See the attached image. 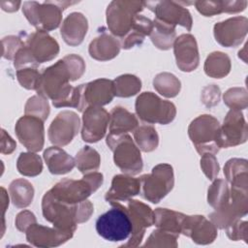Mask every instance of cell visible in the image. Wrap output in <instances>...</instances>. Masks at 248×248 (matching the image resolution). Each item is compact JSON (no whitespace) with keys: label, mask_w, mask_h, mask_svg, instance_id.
<instances>
[{"label":"cell","mask_w":248,"mask_h":248,"mask_svg":"<svg viewBox=\"0 0 248 248\" xmlns=\"http://www.w3.org/2000/svg\"><path fill=\"white\" fill-rule=\"evenodd\" d=\"M72 74L73 81L81 78L85 72V63L81 56L77 54H68L63 57Z\"/></svg>","instance_id":"47"},{"label":"cell","mask_w":248,"mask_h":248,"mask_svg":"<svg viewBox=\"0 0 248 248\" xmlns=\"http://www.w3.org/2000/svg\"><path fill=\"white\" fill-rule=\"evenodd\" d=\"M188 135L199 154L217 153L220 149V123L209 114L195 118L188 127Z\"/></svg>","instance_id":"7"},{"label":"cell","mask_w":248,"mask_h":248,"mask_svg":"<svg viewBox=\"0 0 248 248\" xmlns=\"http://www.w3.org/2000/svg\"><path fill=\"white\" fill-rule=\"evenodd\" d=\"M1 201H2V202H1L2 203V209H3L2 210L3 211L2 217H3V223H4V214H5L6 209L9 206V196H8V194H7V192H6L4 187H1Z\"/></svg>","instance_id":"52"},{"label":"cell","mask_w":248,"mask_h":248,"mask_svg":"<svg viewBox=\"0 0 248 248\" xmlns=\"http://www.w3.org/2000/svg\"><path fill=\"white\" fill-rule=\"evenodd\" d=\"M9 194L13 204L17 208H24L31 204L34 197V188L32 184L24 179L18 178L11 182Z\"/></svg>","instance_id":"31"},{"label":"cell","mask_w":248,"mask_h":248,"mask_svg":"<svg viewBox=\"0 0 248 248\" xmlns=\"http://www.w3.org/2000/svg\"><path fill=\"white\" fill-rule=\"evenodd\" d=\"M37 223L35 215L29 210H23L19 212L16 217V227L19 232H25L26 230L33 224Z\"/></svg>","instance_id":"49"},{"label":"cell","mask_w":248,"mask_h":248,"mask_svg":"<svg viewBox=\"0 0 248 248\" xmlns=\"http://www.w3.org/2000/svg\"><path fill=\"white\" fill-rule=\"evenodd\" d=\"M114 96L129 98L138 94L141 89L140 79L134 75L125 74L112 80Z\"/></svg>","instance_id":"34"},{"label":"cell","mask_w":248,"mask_h":248,"mask_svg":"<svg viewBox=\"0 0 248 248\" xmlns=\"http://www.w3.org/2000/svg\"><path fill=\"white\" fill-rule=\"evenodd\" d=\"M144 2L116 0L108 6L107 24L113 36L119 40L131 30L135 17L143 10Z\"/></svg>","instance_id":"10"},{"label":"cell","mask_w":248,"mask_h":248,"mask_svg":"<svg viewBox=\"0 0 248 248\" xmlns=\"http://www.w3.org/2000/svg\"><path fill=\"white\" fill-rule=\"evenodd\" d=\"M201 168L209 180H214L219 174L220 166L213 153H203L201 158Z\"/></svg>","instance_id":"45"},{"label":"cell","mask_w":248,"mask_h":248,"mask_svg":"<svg viewBox=\"0 0 248 248\" xmlns=\"http://www.w3.org/2000/svg\"><path fill=\"white\" fill-rule=\"evenodd\" d=\"M137 146L143 152H151L158 147L159 136L153 126L141 125L134 131Z\"/></svg>","instance_id":"35"},{"label":"cell","mask_w":248,"mask_h":248,"mask_svg":"<svg viewBox=\"0 0 248 248\" xmlns=\"http://www.w3.org/2000/svg\"><path fill=\"white\" fill-rule=\"evenodd\" d=\"M177 238H178L177 235L157 228V230H154L151 232V234L148 236L147 240L142 246L143 247L175 248L178 246Z\"/></svg>","instance_id":"39"},{"label":"cell","mask_w":248,"mask_h":248,"mask_svg":"<svg viewBox=\"0 0 248 248\" xmlns=\"http://www.w3.org/2000/svg\"><path fill=\"white\" fill-rule=\"evenodd\" d=\"M93 211V204L88 200L71 205L58 202L48 192L42 200V212L45 219L54 228L64 232H75L77 225L88 221Z\"/></svg>","instance_id":"1"},{"label":"cell","mask_w":248,"mask_h":248,"mask_svg":"<svg viewBox=\"0 0 248 248\" xmlns=\"http://www.w3.org/2000/svg\"><path fill=\"white\" fill-rule=\"evenodd\" d=\"M49 111L50 109L47 100L40 95L30 97L24 107V114L36 116L43 121L47 119Z\"/></svg>","instance_id":"41"},{"label":"cell","mask_w":248,"mask_h":248,"mask_svg":"<svg viewBox=\"0 0 248 248\" xmlns=\"http://www.w3.org/2000/svg\"><path fill=\"white\" fill-rule=\"evenodd\" d=\"M79 126L80 120L75 111L62 110L55 116L48 127V140L56 146H65L78 135Z\"/></svg>","instance_id":"14"},{"label":"cell","mask_w":248,"mask_h":248,"mask_svg":"<svg viewBox=\"0 0 248 248\" xmlns=\"http://www.w3.org/2000/svg\"><path fill=\"white\" fill-rule=\"evenodd\" d=\"M121 46L119 40L107 33H102L91 41L88 52L89 55L98 61H108L119 54Z\"/></svg>","instance_id":"25"},{"label":"cell","mask_w":248,"mask_h":248,"mask_svg":"<svg viewBox=\"0 0 248 248\" xmlns=\"http://www.w3.org/2000/svg\"><path fill=\"white\" fill-rule=\"evenodd\" d=\"M248 188L231 186L229 201L219 209L209 214L216 228L225 230L232 222L241 219L248 212Z\"/></svg>","instance_id":"11"},{"label":"cell","mask_w":248,"mask_h":248,"mask_svg":"<svg viewBox=\"0 0 248 248\" xmlns=\"http://www.w3.org/2000/svg\"><path fill=\"white\" fill-rule=\"evenodd\" d=\"M140 192V178H135L129 174L114 175L111 186L105 196V200L109 203L113 202H127Z\"/></svg>","instance_id":"23"},{"label":"cell","mask_w":248,"mask_h":248,"mask_svg":"<svg viewBox=\"0 0 248 248\" xmlns=\"http://www.w3.org/2000/svg\"><path fill=\"white\" fill-rule=\"evenodd\" d=\"M78 2L69 1H26L22 4V13L29 23L39 31L56 29L62 20V13L68 6Z\"/></svg>","instance_id":"4"},{"label":"cell","mask_w":248,"mask_h":248,"mask_svg":"<svg viewBox=\"0 0 248 248\" xmlns=\"http://www.w3.org/2000/svg\"><path fill=\"white\" fill-rule=\"evenodd\" d=\"M41 74L35 67L22 68L16 71V78L19 84L28 90H37Z\"/></svg>","instance_id":"42"},{"label":"cell","mask_w":248,"mask_h":248,"mask_svg":"<svg viewBox=\"0 0 248 248\" xmlns=\"http://www.w3.org/2000/svg\"><path fill=\"white\" fill-rule=\"evenodd\" d=\"M144 7H147L155 14V20L174 27L181 25L191 31L193 19L190 12L182 6V2L176 1H155L144 2Z\"/></svg>","instance_id":"12"},{"label":"cell","mask_w":248,"mask_h":248,"mask_svg":"<svg viewBox=\"0 0 248 248\" xmlns=\"http://www.w3.org/2000/svg\"><path fill=\"white\" fill-rule=\"evenodd\" d=\"M132 222L133 231L127 243L120 247H137L143 239L145 230L154 225V211L145 203L130 199L125 206Z\"/></svg>","instance_id":"13"},{"label":"cell","mask_w":248,"mask_h":248,"mask_svg":"<svg viewBox=\"0 0 248 248\" xmlns=\"http://www.w3.org/2000/svg\"><path fill=\"white\" fill-rule=\"evenodd\" d=\"M106 142L113 152L114 164L122 172L129 175H136L141 171L143 163L140 149L129 135L112 136L108 134Z\"/></svg>","instance_id":"6"},{"label":"cell","mask_w":248,"mask_h":248,"mask_svg":"<svg viewBox=\"0 0 248 248\" xmlns=\"http://www.w3.org/2000/svg\"><path fill=\"white\" fill-rule=\"evenodd\" d=\"M25 233L26 239L31 245L41 248L60 246L74 235V232L60 231L54 227L49 228L37 223L31 225Z\"/></svg>","instance_id":"22"},{"label":"cell","mask_w":248,"mask_h":248,"mask_svg":"<svg viewBox=\"0 0 248 248\" xmlns=\"http://www.w3.org/2000/svg\"><path fill=\"white\" fill-rule=\"evenodd\" d=\"M150 40L153 45L162 50H168L172 47L176 38L175 28L170 25L153 20V29L151 31Z\"/></svg>","instance_id":"32"},{"label":"cell","mask_w":248,"mask_h":248,"mask_svg":"<svg viewBox=\"0 0 248 248\" xmlns=\"http://www.w3.org/2000/svg\"><path fill=\"white\" fill-rule=\"evenodd\" d=\"M232 68L231 58L221 51L211 52L204 61L203 70L206 76L213 78H222L229 75Z\"/></svg>","instance_id":"30"},{"label":"cell","mask_w":248,"mask_h":248,"mask_svg":"<svg viewBox=\"0 0 248 248\" xmlns=\"http://www.w3.org/2000/svg\"><path fill=\"white\" fill-rule=\"evenodd\" d=\"M248 31V19L245 16H233L217 22L213 35L218 44L225 47H235L245 39Z\"/></svg>","instance_id":"18"},{"label":"cell","mask_w":248,"mask_h":248,"mask_svg":"<svg viewBox=\"0 0 248 248\" xmlns=\"http://www.w3.org/2000/svg\"><path fill=\"white\" fill-rule=\"evenodd\" d=\"M248 138L247 123L241 110L230 109L220 125V146L227 148L244 143Z\"/></svg>","instance_id":"17"},{"label":"cell","mask_w":248,"mask_h":248,"mask_svg":"<svg viewBox=\"0 0 248 248\" xmlns=\"http://www.w3.org/2000/svg\"><path fill=\"white\" fill-rule=\"evenodd\" d=\"M16 137L20 143L30 152H39L45 143L44 121L36 116H21L15 127Z\"/></svg>","instance_id":"15"},{"label":"cell","mask_w":248,"mask_h":248,"mask_svg":"<svg viewBox=\"0 0 248 248\" xmlns=\"http://www.w3.org/2000/svg\"><path fill=\"white\" fill-rule=\"evenodd\" d=\"M223 100L226 106L234 110L245 109L248 106V95L244 87H232L228 89L223 95Z\"/></svg>","instance_id":"40"},{"label":"cell","mask_w":248,"mask_h":248,"mask_svg":"<svg viewBox=\"0 0 248 248\" xmlns=\"http://www.w3.org/2000/svg\"><path fill=\"white\" fill-rule=\"evenodd\" d=\"M109 134L121 136L134 132L139 127L138 118L123 107H115L109 112Z\"/></svg>","instance_id":"27"},{"label":"cell","mask_w":248,"mask_h":248,"mask_svg":"<svg viewBox=\"0 0 248 248\" xmlns=\"http://www.w3.org/2000/svg\"><path fill=\"white\" fill-rule=\"evenodd\" d=\"M80 107L78 111L83 112L88 107H103L109 104L113 97V82L108 78H98L79 85Z\"/></svg>","instance_id":"16"},{"label":"cell","mask_w":248,"mask_h":248,"mask_svg":"<svg viewBox=\"0 0 248 248\" xmlns=\"http://www.w3.org/2000/svg\"><path fill=\"white\" fill-rule=\"evenodd\" d=\"M141 196L152 203H158L173 188V169L169 164L156 165L150 173L140 177Z\"/></svg>","instance_id":"9"},{"label":"cell","mask_w":248,"mask_h":248,"mask_svg":"<svg viewBox=\"0 0 248 248\" xmlns=\"http://www.w3.org/2000/svg\"><path fill=\"white\" fill-rule=\"evenodd\" d=\"M153 86L155 90L166 98L176 97L181 89L180 80L170 73L163 72L155 76L153 79Z\"/></svg>","instance_id":"33"},{"label":"cell","mask_w":248,"mask_h":248,"mask_svg":"<svg viewBox=\"0 0 248 248\" xmlns=\"http://www.w3.org/2000/svg\"><path fill=\"white\" fill-rule=\"evenodd\" d=\"M226 233L231 240L238 241L243 240L247 242L248 240V223L247 221H242L240 219L235 220L226 229Z\"/></svg>","instance_id":"44"},{"label":"cell","mask_w":248,"mask_h":248,"mask_svg":"<svg viewBox=\"0 0 248 248\" xmlns=\"http://www.w3.org/2000/svg\"><path fill=\"white\" fill-rule=\"evenodd\" d=\"M59 53V45L50 35L44 31H35L30 34L24 46L16 52L14 66L16 70L30 65L36 67L54 59Z\"/></svg>","instance_id":"2"},{"label":"cell","mask_w":248,"mask_h":248,"mask_svg":"<svg viewBox=\"0 0 248 248\" xmlns=\"http://www.w3.org/2000/svg\"><path fill=\"white\" fill-rule=\"evenodd\" d=\"M16 148V142L7 134V132L1 130V153L2 154H11Z\"/></svg>","instance_id":"50"},{"label":"cell","mask_w":248,"mask_h":248,"mask_svg":"<svg viewBox=\"0 0 248 248\" xmlns=\"http://www.w3.org/2000/svg\"><path fill=\"white\" fill-rule=\"evenodd\" d=\"M16 169L24 176H37L43 170L42 158L35 152H22L17 158Z\"/></svg>","instance_id":"37"},{"label":"cell","mask_w":248,"mask_h":248,"mask_svg":"<svg viewBox=\"0 0 248 248\" xmlns=\"http://www.w3.org/2000/svg\"><path fill=\"white\" fill-rule=\"evenodd\" d=\"M224 174L231 186L248 188V163L246 159L232 158L224 166Z\"/></svg>","instance_id":"29"},{"label":"cell","mask_w":248,"mask_h":248,"mask_svg":"<svg viewBox=\"0 0 248 248\" xmlns=\"http://www.w3.org/2000/svg\"><path fill=\"white\" fill-rule=\"evenodd\" d=\"M103 181L104 176L101 172L92 171L83 174L79 180L64 178L47 192L58 202L73 205L87 200L91 194L100 188Z\"/></svg>","instance_id":"3"},{"label":"cell","mask_w":248,"mask_h":248,"mask_svg":"<svg viewBox=\"0 0 248 248\" xmlns=\"http://www.w3.org/2000/svg\"><path fill=\"white\" fill-rule=\"evenodd\" d=\"M44 160L52 174H65L76 166L75 159L59 146H50L44 151Z\"/></svg>","instance_id":"26"},{"label":"cell","mask_w":248,"mask_h":248,"mask_svg":"<svg viewBox=\"0 0 248 248\" xmlns=\"http://www.w3.org/2000/svg\"><path fill=\"white\" fill-rule=\"evenodd\" d=\"M185 214L168 208H156L154 211V225L161 230L177 236L181 233L182 221Z\"/></svg>","instance_id":"28"},{"label":"cell","mask_w":248,"mask_h":248,"mask_svg":"<svg viewBox=\"0 0 248 248\" xmlns=\"http://www.w3.org/2000/svg\"><path fill=\"white\" fill-rule=\"evenodd\" d=\"M88 30V22L85 16L78 12L71 13L63 20L60 35L64 42L71 46H77L83 42Z\"/></svg>","instance_id":"24"},{"label":"cell","mask_w":248,"mask_h":248,"mask_svg":"<svg viewBox=\"0 0 248 248\" xmlns=\"http://www.w3.org/2000/svg\"><path fill=\"white\" fill-rule=\"evenodd\" d=\"M109 123V113L102 107H88L82 112L81 138L93 143L102 140Z\"/></svg>","instance_id":"19"},{"label":"cell","mask_w":248,"mask_h":248,"mask_svg":"<svg viewBox=\"0 0 248 248\" xmlns=\"http://www.w3.org/2000/svg\"><path fill=\"white\" fill-rule=\"evenodd\" d=\"M20 5H21L20 1H1L0 2V6L2 10L8 13L16 12Z\"/></svg>","instance_id":"51"},{"label":"cell","mask_w":248,"mask_h":248,"mask_svg":"<svg viewBox=\"0 0 248 248\" xmlns=\"http://www.w3.org/2000/svg\"><path fill=\"white\" fill-rule=\"evenodd\" d=\"M136 113L143 122L167 125L173 121L176 108L170 101L163 100L152 92H142L135 103Z\"/></svg>","instance_id":"8"},{"label":"cell","mask_w":248,"mask_h":248,"mask_svg":"<svg viewBox=\"0 0 248 248\" xmlns=\"http://www.w3.org/2000/svg\"><path fill=\"white\" fill-rule=\"evenodd\" d=\"M75 162L78 170L85 174L98 170L101 164V157L98 151L94 148L84 146L76 154Z\"/></svg>","instance_id":"36"},{"label":"cell","mask_w":248,"mask_h":248,"mask_svg":"<svg viewBox=\"0 0 248 248\" xmlns=\"http://www.w3.org/2000/svg\"><path fill=\"white\" fill-rule=\"evenodd\" d=\"M25 42L19 36L10 35L2 39V56L8 60H14L16 52L24 46Z\"/></svg>","instance_id":"43"},{"label":"cell","mask_w":248,"mask_h":248,"mask_svg":"<svg viewBox=\"0 0 248 248\" xmlns=\"http://www.w3.org/2000/svg\"><path fill=\"white\" fill-rule=\"evenodd\" d=\"M109 204L112 207L96 220V231L108 241H124L132 233V222L123 204L117 202H109Z\"/></svg>","instance_id":"5"},{"label":"cell","mask_w":248,"mask_h":248,"mask_svg":"<svg viewBox=\"0 0 248 248\" xmlns=\"http://www.w3.org/2000/svg\"><path fill=\"white\" fill-rule=\"evenodd\" d=\"M181 233L190 237L197 244L206 245L216 239L217 228L202 215H185Z\"/></svg>","instance_id":"20"},{"label":"cell","mask_w":248,"mask_h":248,"mask_svg":"<svg viewBox=\"0 0 248 248\" xmlns=\"http://www.w3.org/2000/svg\"><path fill=\"white\" fill-rule=\"evenodd\" d=\"M196 9L204 16H213L225 13V1H196Z\"/></svg>","instance_id":"46"},{"label":"cell","mask_w":248,"mask_h":248,"mask_svg":"<svg viewBox=\"0 0 248 248\" xmlns=\"http://www.w3.org/2000/svg\"><path fill=\"white\" fill-rule=\"evenodd\" d=\"M230 199V187L227 181L215 178L207 191V202L214 208H221Z\"/></svg>","instance_id":"38"},{"label":"cell","mask_w":248,"mask_h":248,"mask_svg":"<svg viewBox=\"0 0 248 248\" xmlns=\"http://www.w3.org/2000/svg\"><path fill=\"white\" fill-rule=\"evenodd\" d=\"M220 88L215 84L207 85L202 91V102L207 108H211L218 105L220 102Z\"/></svg>","instance_id":"48"},{"label":"cell","mask_w":248,"mask_h":248,"mask_svg":"<svg viewBox=\"0 0 248 248\" xmlns=\"http://www.w3.org/2000/svg\"><path fill=\"white\" fill-rule=\"evenodd\" d=\"M173 53L178 69L182 72H192L200 64L199 48L196 38L191 34H181L173 43Z\"/></svg>","instance_id":"21"}]
</instances>
